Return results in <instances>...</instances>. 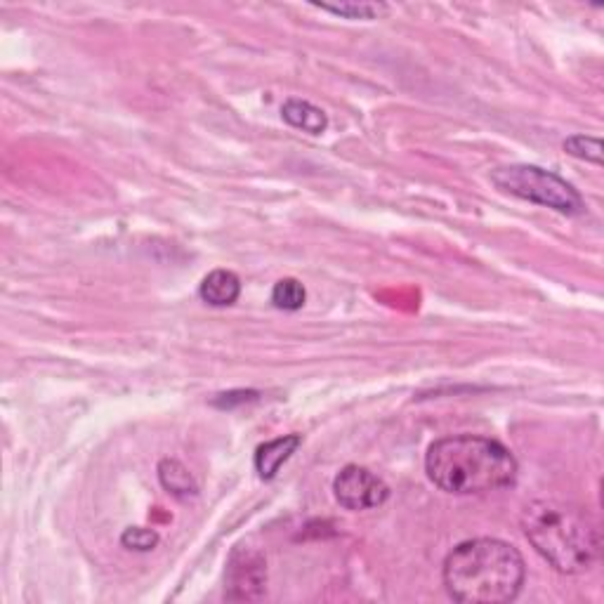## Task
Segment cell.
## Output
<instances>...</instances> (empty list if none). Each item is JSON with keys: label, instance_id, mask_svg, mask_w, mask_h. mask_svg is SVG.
<instances>
[{"label": "cell", "instance_id": "obj_1", "mask_svg": "<svg viewBox=\"0 0 604 604\" xmlns=\"http://www.w3.org/2000/svg\"><path fill=\"white\" fill-rule=\"evenodd\" d=\"M522 555L498 538H475L453 548L444 562V586L456 602L503 604L520 595Z\"/></svg>", "mask_w": 604, "mask_h": 604}, {"label": "cell", "instance_id": "obj_2", "mask_svg": "<svg viewBox=\"0 0 604 604\" xmlns=\"http://www.w3.org/2000/svg\"><path fill=\"white\" fill-rule=\"evenodd\" d=\"M425 470L446 494L472 496L510 487L517 477V461L496 439L456 435L430 446Z\"/></svg>", "mask_w": 604, "mask_h": 604}, {"label": "cell", "instance_id": "obj_3", "mask_svg": "<svg viewBox=\"0 0 604 604\" xmlns=\"http://www.w3.org/2000/svg\"><path fill=\"white\" fill-rule=\"evenodd\" d=\"M522 529L536 553L562 574H581L600 557V534L576 505L541 498L522 510Z\"/></svg>", "mask_w": 604, "mask_h": 604}, {"label": "cell", "instance_id": "obj_4", "mask_svg": "<svg viewBox=\"0 0 604 604\" xmlns=\"http://www.w3.org/2000/svg\"><path fill=\"white\" fill-rule=\"evenodd\" d=\"M491 180L505 194L538 206L553 208L562 215L583 213V199L567 180L538 166H503L491 173Z\"/></svg>", "mask_w": 604, "mask_h": 604}, {"label": "cell", "instance_id": "obj_5", "mask_svg": "<svg viewBox=\"0 0 604 604\" xmlns=\"http://www.w3.org/2000/svg\"><path fill=\"white\" fill-rule=\"evenodd\" d=\"M333 491H336V501L354 512L378 508L390 496V489L383 479L373 475L371 470L359 468V465H347L340 470L336 482H333Z\"/></svg>", "mask_w": 604, "mask_h": 604}, {"label": "cell", "instance_id": "obj_6", "mask_svg": "<svg viewBox=\"0 0 604 604\" xmlns=\"http://www.w3.org/2000/svg\"><path fill=\"white\" fill-rule=\"evenodd\" d=\"M265 560L251 550H236L227 567L229 600H258L265 593Z\"/></svg>", "mask_w": 604, "mask_h": 604}, {"label": "cell", "instance_id": "obj_7", "mask_svg": "<svg viewBox=\"0 0 604 604\" xmlns=\"http://www.w3.org/2000/svg\"><path fill=\"white\" fill-rule=\"evenodd\" d=\"M300 442V435H286L258 446V451H255V470H258V475L262 479H272L281 465L293 456Z\"/></svg>", "mask_w": 604, "mask_h": 604}, {"label": "cell", "instance_id": "obj_8", "mask_svg": "<svg viewBox=\"0 0 604 604\" xmlns=\"http://www.w3.org/2000/svg\"><path fill=\"white\" fill-rule=\"evenodd\" d=\"M199 295L203 302H208V305L229 307L239 300L241 281L234 272H227V269H215V272H210L208 277L201 281Z\"/></svg>", "mask_w": 604, "mask_h": 604}, {"label": "cell", "instance_id": "obj_9", "mask_svg": "<svg viewBox=\"0 0 604 604\" xmlns=\"http://www.w3.org/2000/svg\"><path fill=\"white\" fill-rule=\"evenodd\" d=\"M281 116H284V121L291 123L293 128L305 130V133L310 135H321L328 126L324 111L305 100H288L284 107H281Z\"/></svg>", "mask_w": 604, "mask_h": 604}, {"label": "cell", "instance_id": "obj_10", "mask_svg": "<svg viewBox=\"0 0 604 604\" xmlns=\"http://www.w3.org/2000/svg\"><path fill=\"white\" fill-rule=\"evenodd\" d=\"M159 479H161L163 489L170 491L173 496L189 498V496L199 494V484H196L192 472H189L180 461H173V458H166V461H161Z\"/></svg>", "mask_w": 604, "mask_h": 604}, {"label": "cell", "instance_id": "obj_11", "mask_svg": "<svg viewBox=\"0 0 604 604\" xmlns=\"http://www.w3.org/2000/svg\"><path fill=\"white\" fill-rule=\"evenodd\" d=\"M305 300L307 291L298 279H281L277 281V286L272 288V305L277 307V310L295 312L305 305Z\"/></svg>", "mask_w": 604, "mask_h": 604}, {"label": "cell", "instance_id": "obj_12", "mask_svg": "<svg viewBox=\"0 0 604 604\" xmlns=\"http://www.w3.org/2000/svg\"><path fill=\"white\" fill-rule=\"evenodd\" d=\"M564 151L581 161H590L595 166L602 163V142L597 137H588V135H571L567 142H564Z\"/></svg>", "mask_w": 604, "mask_h": 604}, {"label": "cell", "instance_id": "obj_13", "mask_svg": "<svg viewBox=\"0 0 604 604\" xmlns=\"http://www.w3.org/2000/svg\"><path fill=\"white\" fill-rule=\"evenodd\" d=\"M317 8L333 12V15L350 17V19H376L380 12H385V5L373 3H340V5H317Z\"/></svg>", "mask_w": 604, "mask_h": 604}, {"label": "cell", "instance_id": "obj_14", "mask_svg": "<svg viewBox=\"0 0 604 604\" xmlns=\"http://www.w3.org/2000/svg\"><path fill=\"white\" fill-rule=\"evenodd\" d=\"M121 543L128 550H137V553H149L159 546V534L154 529H142V527H133L126 529L121 536Z\"/></svg>", "mask_w": 604, "mask_h": 604}]
</instances>
